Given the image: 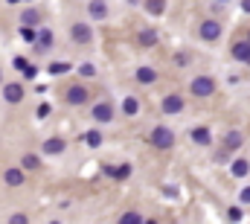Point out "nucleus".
I'll use <instances>...</instances> for the list:
<instances>
[{"label":"nucleus","mask_w":250,"mask_h":224,"mask_svg":"<svg viewBox=\"0 0 250 224\" xmlns=\"http://www.w3.org/2000/svg\"><path fill=\"white\" fill-rule=\"evenodd\" d=\"M50 111H53L50 105H38V119H44V116H50Z\"/></svg>","instance_id":"obj_31"},{"label":"nucleus","mask_w":250,"mask_h":224,"mask_svg":"<svg viewBox=\"0 0 250 224\" xmlns=\"http://www.w3.org/2000/svg\"><path fill=\"white\" fill-rule=\"evenodd\" d=\"M148 140H151L154 149H163V152L175 146V134H172V128H166V125H157V128L148 134Z\"/></svg>","instance_id":"obj_1"},{"label":"nucleus","mask_w":250,"mask_h":224,"mask_svg":"<svg viewBox=\"0 0 250 224\" xmlns=\"http://www.w3.org/2000/svg\"><path fill=\"white\" fill-rule=\"evenodd\" d=\"M120 222H123V224H143L146 219H143L140 213H125V216L120 219Z\"/></svg>","instance_id":"obj_26"},{"label":"nucleus","mask_w":250,"mask_h":224,"mask_svg":"<svg viewBox=\"0 0 250 224\" xmlns=\"http://www.w3.org/2000/svg\"><path fill=\"white\" fill-rule=\"evenodd\" d=\"M123 113L125 116H137V113H140V102H137V96H125L123 99Z\"/></svg>","instance_id":"obj_16"},{"label":"nucleus","mask_w":250,"mask_h":224,"mask_svg":"<svg viewBox=\"0 0 250 224\" xmlns=\"http://www.w3.org/2000/svg\"><path fill=\"white\" fill-rule=\"evenodd\" d=\"M84 143H87L90 149H99V146H102V134H99V131H87V134H84Z\"/></svg>","instance_id":"obj_22"},{"label":"nucleus","mask_w":250,"mask_h":224,"mask_svg":"<svg viewBox=\"0 0 250 224\" xmlns=\"http://www.w3.org/2000/svg\"><path fill=\"white\" fill-rule=\"evenodd\" d=\"M12 222H15V224H26V222H29V219H26V216H21V213H18V216H12Z\"/></svg>","instance_id":"obj_34"},{"label":"nucleus","mask_w":250,"mask_h":224,"mask_svg":"<svg viewBox=\"0 0 250 224\" xmlns=\"http://www.w3.org/2000/svg\"><path fill=\"white\" fill-rule=\"evenodd\" d=\"M79 73H82V76H96V67L84 61V64H79Z\"/></svg>","instance_id":"obj_27"},{"label":"nucleus","mask_w":250,"mask_h":224,"mask_svg":"<svg viewBox=\"0 0 250 224\" xmlns=\"http://www.w3.org/2000/svg\"><path fill=\"white\" fill-rule=\"evenodd\" d=\"M0 85H3V73H0Z\"/></svg>","instance_id":"obj_37"},{"label":"nucleus","mask_w":250,"mask_h":224,"mask_svg":"<svg viewBox=\"0 0 250 224\" xmlns=\"http://www.w3.org/2000/svg\"><path fill=\"white\" fill-rule=\"evenodd\" d=\"M50 44H53V32H50V29H41V32H38V47L47 50Z\"/></svg>","instance_id":"obj_24"},{"label":"nucleus","mask_w":250,"mask_h":224,"mask_svg":"<svg viewBox=\"0 0 250 224\" xmlns=\"http://www.w3.org/2000/svg\"><path fill=\"white\" fill-rule=\"evenodd\" d=\"M146 9L151 15H163L166 12V0H146Z\"/></svg>","instance_id":"obj_20"},{"label":"nucleus","mask_w":250,"mask_h":224,"mask_svg":"<svg viewBox=\"0 0 250 224\" xmlns=\"http://www.w3.org/2000/svg\"><path fill=\"white\" fill-rule=\"evenodd\" d=\"M242 204H250V186L242 189Z\"/></svg>","instance_id":"obj_33"},{"label":"nucleus","mask_w":250,"mask_h":224,"mask_svg":"<svg viewBox=\"0 0 250 224\" xmlns=\"http://www.w3.org/2000/svg\"><path fill=\"white\" fill-rule=\"evenodd\" d=\"M233 56L239 58L242 64H250V41H239V44H233Z\"/></svg>","instance_id":"obj_12"},{"label":"nucleus","mask_w":250,"mask_h":224,"mask_svg":"<svg viewBox=\"0 0 250 224\" xmlns=\"http://www.w3.org/2000/svg\"><path fill=\"white\" fill-rule=\"evenodd\" d=\"M175 64H178V67H187V64H189V56H187V53H178V56H175Z\"/></svg>","instance_id":"obj_29"},{"label":"nucleus","mask_w":250,"mask_h":224,"mask_svg":"<svg viewBox=\"0 0 250 224\" xmlns=\"http://www.w3.org/2000/svg\"><path fill=\"white\" fill-rule=\"evenodd\" d=\"M90 113H93V119H96V122H111V116H114V108H111V102H96Z\"/></svg>","instance_id":"obj_9"},{"label":"nucleus","mask_w":250,"mask_h":224,"mask_svg":"<svg viewBox=\"0 0 250 224\" xmlns=\"http://www.w3.org/2000/svg\"><path fill=\"white\" fill-rule=\"evenodd\" d=\"M230 172H233L236 178H248V172H250V160H245V157L233 160V163H230Z\"/></svg>","instance_id":"obj_14"},{"label":"nucleus","mask_w":250,"mask_h":224,"mask_svg":"<svg viewBox=\"0 0 250 224\" xmlns=\"http://www.w3.org/2000/svg\"><path fill=\"white\" fill-rule=\"evenodd\" d=\"M38 163H41V160H38L35 155H23V157H21V166L23 169H38Z\"/></svg>","instance_id":"obj_25"},{"label":"nucleus","mask_w":250,"mask_h":224,"mask_svg":"<svg viewBox=\"0 0 250 224\" xmlns=\"http://www.w3.org/2000/svg\"><path fill=\"white\" fill-rule=\"evenodd\" d=\"M198 32H201V38H204L207 44H212V41H218V38H221V23H218V21H212V18H207V21L201 23V29H198Z\"/></svg>","instance_id":"obj_4"},{"label":"nucleus","mask_w":250,"mask_h":224,"mask_svg":"<svg viewBox=\"0 0 250 224\" xmlns=\"http://www.w3.org/2000/svg\"><path fill=\"white\" fill-rule=\"evenodd\" d=\"M12 64H15V67H18V70H23V67H26V64H29V61H26V58H23V56H18V58H15V61H12Z\"/></svg>","instance_id":"obj_32"},{"label":"nucleus","mask_w":250,"mask_h":224,"mask_svg":"<svg viewBox=\"0 0 250 224\" xmlns=\"http://www.w3.org/2000/svg\"><path fill=\"white\" fill-rule=\"evenodd\" d=\"M242 131H227V137H224V146H227V152H233V149H239L242 146Z\"/></svg>","instance_id":"obj_17"},{"label":"nucleus","mask_w":250,"mask_h":224,"mask_svg":"<svg viewBox=\"0 0 250 224\" xmlns=\"http://www.w3.org/2000/svg\"><path fill=\"white\" fill-rule=\"evenodd\" d=\"M154 79H157L154 67H137V82H140V85H151Z\"/></svg>","instance_id":"obj_15"},{"label":"nucleus","mask_w":250,"mask_h":224,"mask_svg":"<svg viewBox=\"0 0 250 224\" xmlns=\"http://www.w3.org/2000/svg\"><path fill=\"white\" fill-rule=\"evenodd\" d=\"M47 70H50L53 76H62V73H67V70H73V64H67V61H53Z\"/></svg>","instance_id":"obj_21"},{"label":"nucleus","mask_w":250,"mask_h":224,"mask_svg":"<svg viewBox=\"0 0 250 224\" xmlns=\"http://www.w3.org/2000/svg\"><path fill=\"white\" fill-rule=\"evenodd\" d=\"M70 38H73L76 44H90V41H93V29H90V23H84V21L73 23V26H70Z\"/></svg>","instance_id":"obj_3"},{"label":"nucleus","mask_w":250,"mask_h":224,"mask_svg":"<svg viewBox=\"0 0 250 224\" xmlns=\"http://www.w3.org/2000/svg\"><path fill=\"white\" fill-rule=\"evenodd\" d=\"M221 3H227V0H221Z\"/></svg>","instance_id":"obj_39"},{"label":"nucleus","mask_w":250,"mask_h":224,"mask_svg":"<svg viewBox=\"0 0 250 224\" xmlns=\"http://www.w3.org/2000/svg\"><path fill=\"white\" fill-rule=\"evenodd\" d=\"M21 35H23L26 44H38V32H35L32 26H21Z\"/></svg>","instance_id":"obj_23"},{"label":"nucleus","mask_w":250,"mask_h":224,"mask_svg":"<svg viewBox=\"0 0 250 224\" xmlns=\"http://www.w3.org/2000/svg\"><path fill=\"white\" fill-rule=\"evenodd\" d=\"M64 149H67V143H64L62 137H50V140H44V155H62Z\"/></svg>","instance_id":"obj_11"},{"label":"nucleus","mask_w":250,"mask_h":224,"mask_svg":"<svg viewBox=\"0 0 250 224\" xmlns=\"http://www.w3.org/2000/svg\"><path fill=\"white\" fill-rule=\"evenodd\" d=\"M242 9H245V12H250V0H242Z\"/></svg>","instance_id":"obj_35"},{"label":"nucleus","mask_w":250,"mask_h":224,"mask_svg":"<svg viewBox=\"0 0 250 224\" xmlns=\"http://www.w3.org/2000/svg\"><path fill=\"white\" fill-rule=\"evenodd\" d=\"M87 15H90L93 21H105V18H108V3H105V0H90V3H87Z\"/></svg>","instance_id":"obj_7"},{"label":"nucleus","mask_w":250,"mask_h":224,"mask_svg":"<svg viewBox=\"0 0 250 224\" xmlns=\"http://www.w3.org/2000/svg\"><path fill=\"white\" fill-rule=\"evenodd\" d=\"M189 90H192V96H212L215 79H212V76H195V79L189 82Z\"/></svg>","instance_id":"obj_2"},{"label":"nucleus","mask_w":250,"mask_h":224,"mask_svg":"<svg viewBox=\"0 0 250 224\" xmlns=\"http://www.w3.org/2000/svg\"><path fill=\"white\" fill-rule=\"evenodd\" d=\"M140 44H143V47H154V44H157V32H154V29H143V32H140Z\"/></svg>","instance_id":"obj_19"},{"label":"nucleus","mask_w":250,"mask_h":224,"mask_svg":"<svg viewBox=\"0 0 250 224\" xmlns=\"http://www.w3.org/2000/svg\"><path fill=\"white\" fill-rule=\"evenodd\" d=\"M189 140H192L195 146H209V143H212V131L204 128V125H198V128L189 131Z\"/></svg>","instance_id":"obj_6"},{"label":"nucleus","mask_w":250,"mask_h":224,"mask_svg":"<svg viewBox=\"0 0 250 224\" xmlns=\"http://www.w3.org/2000/svg\"><path fill=\"white\" fill-rule=\"evenodd\" d=\"M41 21V15L35 12V9H26V12H21V26H35Z\"/></svg>","instance_id":"obj_18"},{"label":"nucleus","mask_w":250,"mask_h":224,"mask_svg":"<svg viewBox=\"0 0 250 224\" xmlns=\"http://www.w3.org/2000/svg\"><path fill=\"white\" fill-rule=\"evenodd\" d=\"M227 219H230V222H239V219H242V210H239V207H230V210H227Z\"/></svg>","instance_id":"obj_28"},{"label":"nucleus","mask_w":250,"mask_h":224,"mask_svg":"<svg viewBox=\"0 0 250 224\" xmlns=\"http://www.w3.org/2000/svg\"><path fill=\"white\" fill-rule=\"evenodd\" d=\"M248 41H250V32H248Z\"/></svg>","instance_id":"obj_38"},{"label":"nucleus","mask_w":250,"mask_h":224,"mask_svg":"<svg viewBox=\"0 0 250 224\" xmlns=\"http://www.w3.org/2000/svg\"><path fill=\"white\" fill-rule=\"evenodd\" d=\"M6 3H18V0H6ZM29 3H32V0H29Z\"/></svg>","instance_id":"obj_36"},{"label":"nucleus","mask_w":250,"mask_h":224,"mask_svg":"<svg viewBox=\"0 0 250 224\" xmlns=\"http://www.w3.org/2000/svg\"><path fill=\"white\" fill-rule=\"evenodd\" d=\"M64 99H67L70 105H84V102H87V88H82V85H70L67 93H64Z\"/></svg>","instance_id":"obj_5"},{"label":"nucleus","mask_w":250,"mask_h":224,"mask_svg":"<svg viewBox=\"0 0 250 224\" xmlns=\"http://www.w3.org/2000/svg\"><path fill=\"white\" fill-rule=\"evenodd\" d=\"M181 111H184V96L169 93V96L163 99V113H181Z\"/></svg>","instance_id":"obj_10"},{"label":"nucleus","mask_w":250,"mask_h":224,"mask_svg":"<svg viewBox=\"0 0 250 224\" xmlns=\"http://www.w3.org/2000/svg\"><path fill=\"white\" fill-rule=\"evenodd\" d=\"M21 73H23V76H26V79H35V73H38V70H35V67H32V64H26V67H23V70H21Z\"/></svg>","instance_id":"obj_30"},{"label":"nucleus","mask_w":250,"mask_h":224,"mask_svg":"<svg viewBox=\"0 0 250 224\" xmlns=\"http://www.w3.org/2000/svg\"><path fill=\"white\" fill-rule=\"evenodd\" d=\"M3 180H6V186H21V183H23V166L21 169H6Z\"/></svg>","instance_id":"obj_13"},{"label":"nucleus","mask_w":250,"mask_h":224,"mask_svg":"<svg viewBox=\"0 0 250 224\" xmlns=\"http://www.w3.org/2000/svg\"><path fill=\"white\" fill-rule=\"evenodd\" d=\"M3 99H6L9 105L23 102V88H21V85H15V82H12V85H6V88H3Z\"/></svg>","instance_id":"obj_8"}]
</instances>
